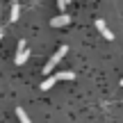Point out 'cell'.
Returning a JSON list of instances; mask_svg holds the SVG:
<instances>
[{"label":"cell","mask_w":123,"mask_h":123,"mask_svg":"<svg viewBox=\"0 0 123 123\" xmlns=\"http://www.w3.org/2000/svg\"><path fill=\"white\" fill-rule=\"evenodd\" d=\"M68 23H71V18L66 16V14H62V16H57V18L50 21V25H53V27H64V25H68Z\"/></svg>","instance_id":"5"},{"label":"cell","mask_w":123,"mask_h":123,"mask_svg":"<svg viewBox=\"0 0 123 123\" xmlns=\"http://www.w3.org/2000/svg\"><path fill=\"white\" fill-rule=\"evenodd\" d=\"M75 78V73L73 71H64V73H55V75H50L48 80H43V82H41V89H43V91H48V89H53L55 84L59 82V80H73Z\"/></svg>","instance_id":"1"},{"label":"cell","mask_w":123,"mask_h":123,"mask_svg":"<svg viewBox=\"0 0 123 123\" xmlns=\"http://www.w3.org/2000/svg\"><path fill=\"white\" fill-rule=\"evenodd\" d=\"M121 87H123V80H121Z\"/></svg>","instance_id":"10"},{"label":"cell","mask_w":123,"mask_h":123,"mask_svg":"<svg viewBox=\"0 0 123 123\" xmlns=\"http://www.w3.org/2000/svg\"><path fill=\"white\" fill-rule=\"evenodd\" d=\"M16 116H18V121H21V123H32L30 116L25 114V110H23V107H18V110H16Z\"/></svg>","instance_id":"7"},{"label":"cell","mask_w":123,"mask_h":123,"mask_svg":"<svg viewBox=\"0 0 123 123\" xmlns=\"http://www.w3.org/2000/svg\"><path fill=\"white\" fill-rule=\"evenodd\" d=\"M27 57H30V50H27L25 41H18V48H16V64H18V66L25 64Z\"/></svg>","instance_id":"3"},{"label":"cell","mask_w":123,"mask_h":123,"mask_svg":"<svg viewBox=\"0 0 123 123\" xmlns=\"http://www.w3.org/2000/svg\"><path fill=\"white\" fill-rule=\"evenodd\" d=\"M96 27H98V32H100V34L105 37L107 41H112V39H114V32H112L110 27H107V23L103 21V18H98V21H96Z\"/></svg>","instance_id":"4"},{"label":"cell","mask_w":123,"mask_h":123,"mask_svg":"<svg viewBox=\"0 0 123 123\" xmlns=\"http://www.w3.org/2000/svg\"><path fill=\"white\" fill-rule=\"evenodd\" d=\"M0 39H2V27H0Z\"/></svg>","instance_id":"9"},{"label":"cell","mask_w":123,"mask_h":123,"mask_svg":"<svg viewBox=\"0 0 123 123\" xmlns=\"http://www.w3.org/2000/svg\"><path fill=\"white\" fill-rule=\"evenodd\" d=\"M66 53H68V48H66V46H62V48L57 50V53H55L53 57H50V62H46V66H43V73H46V75H48V73H53V68L59 64V59L64 57Z\"/></svg>","instance_id":"2"},{"label":"cell","mask_w":123,"mask_h":123,"mask_svg":"<svg viewBox=\"0 0 123 123\" xmlns=\"http://www.w3.org/2000/svg\"><path fill=\"white\" fill-rule=\"evenodd\" d=\"M57 7L64 12V7H68V0H59V2H57Z\"/></svg>","instance_id":"8"},{"label":"cell","mask_w":123,"mask_h":123,"mask_svg":"<svg viewBox=\"0 0 123 123\" xmlns=\"http://www.w3.org/2000/svg\"><path fill=\"white\" fill-rule=\"evenodd\" d=\"M18 16H21V5H18V2H12V14H9V21L16 23Z\"/></svg>","instance_id":"6"}]
</instances>
